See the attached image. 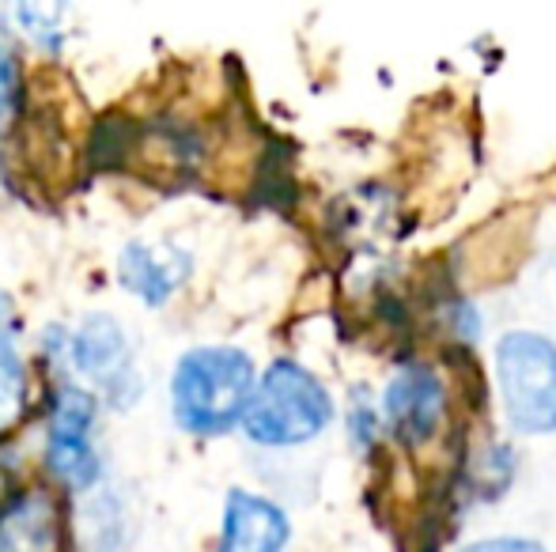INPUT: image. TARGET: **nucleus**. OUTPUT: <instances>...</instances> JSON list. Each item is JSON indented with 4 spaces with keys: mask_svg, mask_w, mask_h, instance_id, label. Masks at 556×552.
<instances>
[{
    "mask_svg": "<svg viewBox=\"0 0 556 552\" xmlns=\"http://www.w3.org/2000/svg\"><path fill=\"white\" fill-rule=\"evenodd\" d=\"M257 371L242 348L205 345L178 360L170 375V409L178 427L193 435H224L242 424L254 398Z\"/></svg>",
    "mask_w": 556,
    "mask_h": 552,
    "instance_id": "f257e3e1",
    "label": "nucleus"
},
{
    "mask_svg": "<svg viewBox=\"0 0 556 552\" xmlns=\"http://www.w3.org/2000/svg\"><path fill=\"white\" fill-rule=\"evenodd\" d=\"M330 420L333 401L326 386L300 363L277 360L254 386L242 427L262 447H300V442L323 435Z\"/></svg>",
    "mask_w": 556,
    "mask_h": 552,
    "instance_id": "f03ea898",
    "label": "nucleus"
},
{
    "mask_svg": "<svg viewBox=\"0 0 556 552\" xmlns=\"http://www.w3.org/2000/svg\"><path fill=\"white\" fill-rule=\"evenodd\" d=\"M496 383L504 413L519 432H556V345L549 337L507 333L496 345Z\"/></svg>",
    "mask_w": 556,
    "mask_h": 552,
    "instance_id": "7ed1b4c3",
    "label": "nucleus"
},
{
    "mask_svg": "<svg viewBox=\"0 0 556 552\" xmlns=\"http://www.w3.org/2000/svg\"><path fill=\"white\" fill-rule=\"evenodd\" d=\"M96 394L84 386L65 383L53 394L50 420H46V465L68 488H91L103 473L96 450Z\"/></svg>",
    "mask_w": 556,
    "mask_h": 552,
    "instance_id": "20e7f679",
    "label": "nucleus"
},
{
    "mask_svg": "<svg viewBox=\"0 0 556 552\" xmlns=\"http://www.w3.org/2000/svg\"><path fill=\"white\" fill-rule=\"evenodd\" d=\"M68 356H73V368L99 390V398H106L114 409L137 406L144 383H140V371L132 363L125 325L114 314L99 310V314L84 318L68 341Z\"/></svg>",
    "mask_w": 556,
    "mask_h": 552,
    "instance_id": "39448f33",
    "label": "nucleus"
},
{
    "mask_svg": "<svg viewBox=\"0 0 556 552\" xmlns=\"http://www.w3.org/2000/svg\"><path fill=\"white\" fill-rule=\"evenodd\" d=\"M193 258L190 251L175 243H144L132 239L117 254V280L129 295H137L148 307H163L178 287L190 280Z\"/></svg>",
    "mask_w": 556,
    "mask_h": 552,
    "instance_id": "423d86ee",
    "label": "nucleus"
},
{
    "mask_svg": "<svg viewBox=\"0 0 556 552\" xmlns=\"http://www.w3.org/2000/svg\"><path fill=\"white\" fill-rule=\"evenodd\" d=\"M387 420L402 442L417 447L425 442L428 435L440 427V416H443V383L432 368H420V363H409L402 368L387 386Z\"/></svg>",
    "mask_w": 556,
    "mask_h": 552,
    "instance_id": "0eeeda50",
    "label": "nucleus"
},
{
    "mask_svg": "<svg viewBox=\"0 0 556 552\" xmlns=\"http://www.w3.org/2000/svg\"><path fill=\"white\" fill-rule=\"evenodd\" d=\"M292 526L288 515L265 496L235 488L224 503L220 552H285Z\"/></svg>",
    "mask_w": 556,
    "mask_h": 552,
    "instance_id": "6e6552de",
    "label": "nucleus"
},
{
    "mask_svg": "<svg viewBox=\"0 0 556 552\" xmlns=\"http://www.w3.org/2000/svg\"><path fill=\"white\" fill-rule=\"evenodd\" d=\"M61 515L50 492H23L0 515V552H58Z\"/></svg>",
    "mask_w": 556,
    "mask_h": 552,
    "instance_id": "1a4fd4ad",
    "label": "nucleus"
},
{
    "mask_svg": "<svg viewBox=\"0 0 556 552\" xmlns=\"http://www.w3.org/2000/svg\"><path fill=\"white\" fill-rule=\"evenodd\" d=\"M27 413V363L20 348V314L0 292V435L12 432Z\"/></svg>",
    "mask_w": 556,
    "mask_h": 552,
    "instance_id": "9d476101",
    "label": "nucleus"
},
{
    "mask_svg": "<svg viewBox=\"0 0 556 552\" xmlns=\"http://www.w3.org/2000/svg\"><path fill=\"white\" fill-rule=\"evenodd\" d=\"M15 111H20V65H15V53L0 46V175H4V140Z\"/></svg>",
    "mask_w": 556,
    "mask_h": 552,
    "instance_id": "9b49d317",
    "label": "nucleus"
},
{
    "mask_svg": "<svg viewBox=\"0 0 556 552\" xmlns=\"http://www.w3.org/2000/svg\"><path fill=\"white\" fill-rule=\"evenodd\" d=\"M15 15L23 20V27L30 30V38H50L53 30H58V23H61V8H15ZM53 42H58V35H53Z\"/></svg>",
    "mask_w": 556,
    "mask_h": 552,
    "instance_id": "f8f14e48",
    "label": "nucleus"
},
{
    "mask_svg": "<svg viewBox=\"0 0 556 552\" xmlns=\"http://www.w3.org/2000/svg\"><path fill=\"white\" fill-rule=\"evenodd\" d=\"M462 552H545V549L527 538H492V541H477V545H469Z\"/></svg>",
    "mask_w": 556,
    "mask_h": 552,
    "instance_id": "ddd939ff",
    "label": "nucleus"
}]
</instances>
